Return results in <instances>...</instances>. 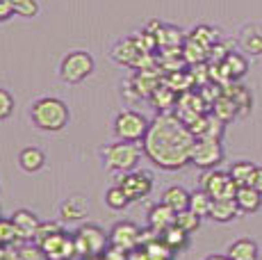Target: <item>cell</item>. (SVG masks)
I'll return each mask as SVG.
<instances>
[{
	"label": "cell",
	"instance_id": "6da1fadb",
	"mask_svg": "<svg viewBox=\"0 0 262 260\" xmlns=\"http://www.w3.org/2000/svg\"><path fill=\"white\" fill-rule=\"evenodd\" d=\"M194 133L189 126L171 112H160L158 119H153L146 133L142 148L144 156L160 169H183L191 162V148H194Z\"/></svg>",
	"mask_w": 262,
	"mask_h": 260
},
{
	"label": "cell",
	"instance_id": "7a4b0ae2",
	"mask_svg": "<svg viewBox=\"0 0 262 260\" xmlns=\"http://www.w3.org/2000/svg\"><path fill=\"white\" fill-rule=\"evenodd\" d=\"M30 119H32V123L39 130L59 133V130H64L69 126L71 112H69V105L64 103L62 98L43 96L32 103V107H30Z\"/></svg>",
	"mask_w": 262,
	"mask_h": 260
},
{
	"label": "cell",
	"instance_id": "3957f363",
	"mask_svg": "<svg viewBox=\"0 0 262 260\" xmlns=\"http://www.w3.org/2000/svg\"><path fill=\"white\" fill-rule=\"evenodd\" d=\"M142 153H144V148H139V144L119 139V142L103 148V162L110 171L128 174V171L137 169L139 160H142Z\"/></svg>",
	"mask_w": 262,
	"mask_h": 260
},
{
	"label": "cell",
	"instance_id": "277c9868",
	"mask_svg": "<svg viewBox=\"0 0 262 260\" xmlns=\"http://www.w3.org/2000/svg\"><path fill=\"white\" fill-rule=\"evenodd\" d=\"M75 240V251L78 258H92V256H103L110 247V233H105L96 224H82L78 231L73 233Z\"/></svg>",
	"mask_w": 262,
	"mask_h": 260
},
{
	"label": "cell",
	"instance_id": "5b68a950",
	"mask_svg": "<svg viewBox=\"0 0 262 260\" xmlns=\"http://www.w3.org/2000/svg\"><path fill=\"white\" fill-rule=\"evenodd\" d=\"M94 57L87 51H71L64 55L62 64H59V78L69 84H80L94 73Z\"/></svg>",
	"mask_w": 262,
	"mask_h": 260
},
{
	"label": "cell",
	"instance_id": "8992f818",
	"mask_svg": "<svg viewBox=\"0 0 262 260\" xmlns=\"http://www.w3.org/2000/svg\"><path fill=\"white\" fill-rule=\"evenodd\" d=\"M150 121L144 117L142 112H135V110H123L117 114L114 119V135L123 142H144L146 133H148Z\"/></svg>",
	"mask_w": 262,
	"mask_h": 260
},
{
	"label": "cell",
	"instance_id": "52a82bcc",
	"mask_svg": "<svg viewBox=\"0 0 262 260\" xmlns=\"http://www.w3.org/2000/svg\"><path fill=\"white\" fill-rule=\"evenodd\" d=\"M199 183L201 189H205L212 199H235V194H237V185H235L228 171L205 169V174L201 176Z\"/></svg>",
	"mask_w": 262,
	"mask_h": 260
},
{
	"label": "cell",
	"instance_id": "ba28073f",
	"mask_svg": "<svg viewBox=\"0 0 262 260\" xmlns=\"http://www.w3.org/2000/svg\"><path fill=\"white\" fill-rule=\"evenodd\" d=\"M39 247L43 249V253H46L48 260H73V258H78L73 235H69L64 228L57 231V233H53V235H48L46 240H41Z\"/></svg>",
	"mask_w": 262,
	"mask_h": 260
},
{
	"label": "cell",
	"instance_id": "9c48e42d",
	"mask_svg": "<svg viewBox=\"0 0 262 260\" xmlns=\"http://www.w3.org/2000/svg\"><path fill=\"white\" fill-rule=\"evenodd\" d=\"M224 160L221 139H196L191 148V164L199 169H214Z\"/></svg>",
	"mask_w": 262,
	"mask_h": 260
},
{
	"label": "cell",
	"instance_id": "30bf717a",
	"mask_svg": "<svg viewBox=\"0 0 262 260\" xmlns=\"http://www.w3.org/2000/svg\"><path fill=\"white\" fill-rule=\"evenodd\" d=\"M117 185H121V189L125 192V197L133 201H142L150 194L153 189V176L148 171H128L121 174V178L117 181Z\"/></svg>",
	"mask_w": 262,
	"mask_h": 260
},
{
	"label": "cell",
	"instance_id": "8fae6325",
	"mask_svg": "<svg viewBox=\"0 0 262 260\" xmlns=\"http://www.w3.org/2000/svg\"><path fill=\"white\" fill-rule=\"evenodd\" d=\"M139 240H142V228H137V224L133 222H117L110 231V244L128 253L139 247Z\"/></svg>",
	"mask_w": 262,
	"mask_h": 260
},
{
	"label": "cell",
	"instance_id": "7c38bea8",
	"mask_svg": "<svg viewBox=\"0 0 262 260\" xmlns=\"http://www.w3.org/2000/svg\"><path fill=\"white\" fill-rule=\"evenodd\" d=\"M89 214V201L82 194H73V197L64 199L59 206V217L64 224H78L82 219H87Z\"/></svg>",
	"mask_w": 262,
	"mask_h": 260
},
{
	"label": "cell",
	"instance_id": "4fadbf2b",
	"mask_svg": "<svg viewBox=\"0 0 262 260\" xmlns=\"http://www.w3.org/2000/svg\"><path fill=\"white\" fill-rule=\"evenodd\" d=\"M9 219H12V224H14V228H16V235H18L21 242H28V240L37 237V231H39V226H41V222H39V217L32 212V210L21 208V210H16Z\"/></svg>",
	"mask_w": 262,
	"mask_h": 260
},
{
	"label": "cell",
	"instance_id": "5bb4252c",
	"mask_svg": "<svg viewBox=\"0 0 262 260\" xmlns=\"http://www.w3.org/2000/svg\"><path fill=\"white\" fill-rule=\"evenodd\" d=\"M176 210L173 208H169L167 203H162L160 201L158 206H153L150 208V212H148V226L153 228L155 233H162V231H167L169 226H173L176 224Z\"/></svg>",
	"mask_w": 262,
	"mask_h": 260
},
{
	"label": "cell",
	"instance_id": "9a60e30c",
	"mask_svg": "<svg viewBox=\"0 0 262 260\" xmlns=\"http://www.w3.org/2000/svg\"><path fill=\"white\" fill-rule=\"evenodd\" d=\"M18 164L25 174H37L43 169L46 164V153L37 146H25L21 153H18Z\"/></svg>",
	"mask_w": 262,
	"mask_h": 260
},
{
	"label": "cell",
	"instance_id": "2e32d148",
	"mask_svg": "<svg viewBox=\"0 0 262 260\" xmlns=\"http://www.w3.org/2000/svg\"><path fill=\"white\" fill-rule=\"evenodd\" d=\"M237 212H242V210L237 208L235 199H214L212 210H210V219H214L219 224H228L237 217Z\"/></svg>",
	"mask_w": 262,
	"mask_h": 260
},
{
	"label": "cell",
	"instance_id": "e0dca14e",
	"mask_svg": "<svg viewBox=\"0 0 262 260\" xmlns=\"http://www.w3.org/2000/svg\"><path fill=\"white\" fill-rule=\"evenodd\" d=\"M235 201H237V208L242 212H258L262 208V194L251 185H244V187H237Z\"/></svg>",
	"mask_w": 262,
	"mask_h": 260
},
{
	"label": "cell",
	"instance_id": "ac0fdd59",
	"mask_svg": "<svg viewBox=\"0 0 262 260\" xmlns=\"http://www.w3.org/2000/svg\"><path fill=\"white\" fill-rule=\"evenodd\" d=\"M230 260H255L258 258V244L249 237L235 240L228 247V253H226Z\"/></svg>",
	"mask_w": 262,
	"mask_h": 260
},
{
	"label": "cell",
	"instance_id": "d6986e66",
	"mask_svg": "<svg viewBox=\"0 0 262 260\" xmlns=\"http://www.w3.org/2000/svg\"><path fill=\"white\" fill-rule=\"evenodd\" d=\"M189 197H191V192H187L185 187H180V185H171L167 192L162 194V203H167V206L173 208L176 212H183V210L189 208Z\"/></svg>",
	"mask_w": 262,
	"mask_h": 260
},
{
	"label": "cell",
	"instance_id": "ffe728a7",
	"mask_svg": "<svg viewBox=\"0 0 262 260\" xmlns=\"http://www.w3.org/2000/svg\"><path fill=\"white\" fill-rule=\"evenodd\" d=\"M160 240H162L164 244H169L173 251H180V249H187L189 244V233H185L183 228H178L173 224V226H169L167 231L160 233Z\"/></svg>",
	"mask_w": 262,
	"mask_h": 260
},
{
	"label": "cell",
	"instance_id": "44dd1931",
	"mask_svg": "<svg viewBox=\"0 0 262 260\" xmlns=\"http://www.w3.org/2000/svg\"><path fill=\"white\" fill-rule=\"evenodd\" d=\"M255 164L253 162H246V160H242V162H235L233 167H230V178L235 181L237 187H244V185H251L253 181V174H255Z\"/></svg>",
	"mask_w": 262,
	"mask_h": 260
},
{
	"label": "cell",
	"instance_id": "7402d4cb",
	"mask_svg": "<svg viewBox=\"0 0 262 260\" xmlns=\"http://www.w3.org/2000/svg\"><path fill=\"white\" fill-rule=\"evenodd\" d=\"M212 201L214 199L210 197L205 189H199V192H191L189 197V210L196 212L201 219L203 217H210V210H212Z\"/></svg>",
	"mask_w": 262,
	"mask_h": 260
},
{
	"label": "cell",
	"instance_id": "603a6c76",
	"mask_svg": "<svg viewBox=\"0 0 262 260\" xmlns=\"http://www.w3.org/2000/svg\"><path fill=\"white\" fill-rule=\"evenodd\" d=\"M221 69L226 71V76L228 78H233V80H237V78H242L246 73V59L242 57V55H237V53H228L224 57V62H221Z\"/></svg>",
	"mask_w": 262,
	"mask_h": 260
},
{
	"label": "cell",
	"instance_id": "cb8c5ba5",
	"mask_svg": "<svg viewBox=\"0 0 262 260\" xmlns=\"http://www.w3.org/2000/svg\"><path fill=\"white\" fill-rule=\"evenodd\" d=\"M239 44L244 46L246 53L251 55H262V32L258 28H246L239 37Z\"/></svg>",
	"mask_w": 262,
	"mask_h": 260
},
{
	"label": "cell",
	"instance_id": "d4e9b609",
	"mask_svg": "<svg viewBox=\"0 0 262 260\" xmlns=\"http://www.w3.org/2000/svg\"><path fill=\"white\" fill-rule=\"evenodd\" d=\"M146 253H148V258L150 260H173V249L169 247V244H164L162 240H153V242H148L146 244Z\"/></svg>",
	"mask_w": 262,
	"mask_h": 260
},
{
	"label": "cell",
	"instance_id": "484cf974",
	"mask_svg": "<svg viewBox=\"0 0 262 260\" xmlns=\"http://www.w3.org/2000/svg\"><path fill=\"white\" fill-rule=\"evenodd\" d=\"M105 203H107L110 210H125V206L130 203V199L125 197L121 185H112V187L105 192Z\"/></svg>",
	"mask_w": 262,
	"mask_h": 260
},
{
	"label": "cell",
	"instance_id": "4316f807",
	"mask_svg": "<svg viewBox=\"0 0 262 260\" xmlns=\"http://www.w3.org/2000/svg\"><path fill=\"white\" fill-rule=\"evenodd\" d=\"M176 226L178 228H183L185 233H194V231H199L201 228V217L196 212H191V210H183V212H178L176 214Z\"/></svg>",
	"mask_w": 262,
	"mask_h": 260
},
{
	"label": "cell",
	"instance_id": "83f0119b",
	"mask_svg": "<svg viewBox=\"0 0 262 260\" xmlns=\"http://www.w3.org/2000/svg\"><path fill=\"white\" fill-rule=\"evenodd\" d=\"M214 114L221 119V121H230V119L237 114V103H235L233 98H226V96L216 98V103H214Z\"/></svg>",
	"mask_w": 262,
	"mask_h": 260
},
{
	"label": "cell",
	"instance_id": "f1b7e54d",
	"mask_svg": "<svg viewBox=\"0 0 262 260\" xmlns=\"http://www.w3.org/2000/svg\"><path fill=\"white\" fill-rule=\"evenodd\" d=\"M18 242L21 240H18L12 219H0V247H14Z\"/></svg>",
	"mask_w": 262,
	"mask_h": 260
},
{
	"label": "cell",
	"instance_id": "f546056e",
	"mask_svg": "<svg viewBox=\"0 0 262 260\" xmlns=\"http://www.w3.org/2000/svg\"><path fill=\"white\" fill-rule=\"evenodd\" d=\"M39 12V5L37 0H14V14H18V16H37Z\"/></svg>",
	"mask_w": 262,
	"mask_h": 260
},
{
	"label": "cell",
	"instance_id": "4dcf8cb0",
	"mask_svg": "<svg viewBox=\"0 0 262 260\" xmlns=\"http://www.w3.org/2000/svg\"><path fill=\"white\" fill-rule=\"evenodd\" d=\"M18 256H21V260H48L46 253H43V249L39 247L37 242L34 244H23V247L18 249Z\"/></svg>",
	"mask_w": 262,
	"mask_h": 260
},
{
	"label": "cell",
	"instance_id": "1f68e13d",
	"mask_svg": "<svg viewBox=\"0 0 262 260\" xmlns=\"http://www.w3.org/2000/svg\"><path fill=\"white\" fill-rule=\"evenodd\" d=\"M14 112V96L7 89H0V121L9 119Z\"/></svg>",
	"mask_w": 262,
	"mask_h": 260
},
{
	"label": "cell",
	"instance_id": "d6a6232c",
	"mask_svg": "<svg viewBox=\"0 0 262 260\" xmlns=\"http://www.w3.org/2000/svg\"><path fill=\"white\" fill-rule=\"evenodd\" d=\"M189 39H196V44H199V46L210 48V44H212V39H214V32L208 26H199L194 32H191Z\"/></svg>",
	"mask_w": 262,
	"mask_h": 260
},
{
	"label": "cell",
	"instance_id": "836d02e7",
	"mask_svg": "<svg viewBox=\"0 0 262 260\" xmlns=\"http://www.w3.org/2000/svg\"><path fill=\"white\" fill-rule=\"evenodd\" d=\"M57 231H62V224H57V222H41V226H39V231H37V237H34L32 242L39 244L41 240H46L48 235H53Z\"/></svg>",
	"mask_w": 262,
	"mask_h": 260
},
{
	"label": "cell",
	"instance_id": "e575fe53",
	"mask_svg": "<svg viewBox=\"0 0 262 260\" xmlns=\"http://www.w3.org/2000/svg\"><path fill=\"white\" fill-rule=\"evenodd\" d=\"M103 256H105V260H128V251H123V249L112 247V244H110L107 251H105Z\"/></svg>",
	"mask_w": 262,
	"mask_h": 260
},
{
	"label": "cell",
	"instance_id": "d590c367",
	"mask_svg": "<svg viewBox=\"0 0 262 260\" xmlns=\"http://www.w3.org/2000/svg\"><path fill=\"white\" fill-rule=\"evenodd\" d=\"M0 260H21V256H18V249L14 247H5L3 253H0Z\"/></svg>",
	"mask_w": 262,
	"mask_h": 260
},
{
	"label": "cell",
	"instance_id": "8d00e7d4",
	"mask_svg": "<svg viewBox=\"0 0 262 260\" xmlns=\"http://www.w3.org/2000/svg\"><path fill=\"white\" fill-rule=\"evenodd\" d=\"M128 260H150V258H148V253H146L144 247H137L128 253Z\"/></svg>",
	"mask_w": 262,
	"mask_h": 260
},
{
	"label": "cell",
	"instance_id": "74e56055",
	"mask_svg": "<svg viewBox=\"0 0 262 260\" xmlns=\"http://www.w3.org/2000/svg\"><path fill=\"white\" fill-rule=\"evenodd\" d=\"M14 14V0H0V18Z\"/></svg>",
	"mask_w": 262,
	"mask_h": 260
},
{
	"label": "cell",
	"instance_id": "f35d334b",
	"mask_svg": "<svg viewBox=\"0 0 262 260\" xmlns=\"http://www.w3.org/2000/svg\"><path fill=\"white\" fill-rule=\"evenodd\" d=\"M251 187H255L258 192L262 194V167L255 169V174H253V181H251Z\"/></svg>",
	"mask_w": 262,
	"mask_h": 260
},
{
	"label": "cell",
	"instance_id": "ab89813d",
	"mask_svg": "<svg viewBox=\"0 0 262 260\" xmlns=\"http://www.w3.org/2000/svg\"><path fill=\"white\" fill-rule=\"evenodd\" d=\"M205 260H230L228 256H219V253H214V256H208Z\"/></svg>",
	"mask_w": 262,
	"mask_h": 260
},
{
	"label": "cell",
	"instance_id": "60d3db41",
	"mask_svg": "<svg viewBox=\"0 0 262 260\" xmlns=\"http://www.w3.org/2000/svg\"><path fill=\"white\" fill-rule=\"evenodd\" d=\"M82 260H105V256H92V258H82Z\"/></svg>",
	"mask_w": 262,
	"mask_h": 260
},
{
	"label": "cell",
	"instance_id": "b9f144b4",
	"mask_svg": "<svg viewBox=\"0 0 262 260\" xmlns=\"http://www.w3.org/2000/svg\"><path fill=\"white\" fill-rule=\"evenodd\" d=\"M73 260H82V258H73Z\"/></svg>",
	"mask_w": 262,
	"mask_h": 260
},
{
	"label": "cell",
	"instance_id": "7bdbcfd3",
	"mask_svg": "<svg viewBox=\"0 0 262 260\" xmlns=\"http://www.w3.org/2000/svg\"><path fill=\"white\" fill-rule=\"evenodd\" d=\"M255 260H260V258H255Z\"/></svg>",
	"mask_w": 262,
	"mask_h": 260
}]
</instances>
